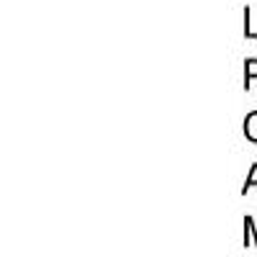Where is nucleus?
I'll return each mask as SVG.
<instances>
[{
    "mask_svg": "<svg viewBox=\"0 0 257 257\" xmlns=\"http://www.w3.org/2000/svg\"><path fill=\"white\" fill-rule=\"evenodd\" d=\"M244 137L252 144H257V111H249L244 116Z\"/></svg>",
    "mask_w": 257,
    "mask_h": 257,
    "instance_id": "f257e3e1",
    "label": "nucleus"
},
{
    "mask_svg": "<svg viewBox=\"0 0 257 257\" xmlns=\"http://www.w3.org/2000/svg\"><path fill=\"white\" fill-rule=\"evenodd\" d=\"M249 188H257V165H252L249 167V175H247V180H244V188H242V193L247 196V190Z\"/></svg>",
    "mask_w": 257,
    "mask_h": 257,
    "instance_id": "20e7f679",
    "label": "nucleus"
},
{
    "mask_svg": "<svg viewBox=\"0 0 257 257\" xmlns=\"http://www.w3.org/2000/svg\"><path fill=\"white\" fill-rule=\"evenodd\" d=\"M244 36L247 39H257V31L252 29V11H249V6L244 8Z\"/></svg>",
    "mask_w": 257,
    "mask_h": 257,
    "instance_id": "7ed1b4c3",
    "label": "nucleus"
},
{
    "mask_svg": "<svg viewBox=\"0 0 257 257\" xmlns=\"http://www.w3.org/2000/svg\"><path fill=\"white\" fill-rule=\"evenodd\" d=\"M252 80H257V59H247L244 62V90H249Z\"/></svg>",
    "mask_w": 257,
    "mask_h": 257,
    "instance_id": "f03ea898",
    "label": "nucleus"
}]
</instances>
